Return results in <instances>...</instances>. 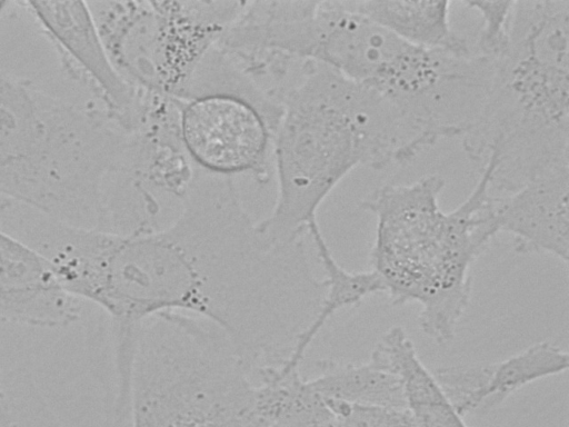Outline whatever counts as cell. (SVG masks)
<instances>
[{
    "label": "cell",
    "instance_id": "cell-19",
    "mask_svg": "<svg viewBox=\"0 0 569 427\" xmlns=\"http://www.w3.org/2000/svg\"><path fill=\"white\" fill-rule=\"evenodd\" d=\"M462 4L481 18L475 51L496 58L507 43L515 1H466Z\"/></svg>",
    "mask_w": 569,
    "mask_h": 427
},
{
    "label": "cell",
    "instance_id": "cell-18",
    "mask_svg": "<svg viewBox=\"0 0 569 427\" xmlns=\"http://www.w3.org/2000/svg\"><path fill=\"white\" fill-rule=\"evenodd\" d=\"M0 427H64L26 367H0Z\"/></svg>",
    "mask_w": 569,
    "mask_h": 427
},
{
    "label": "cell",
    "instance_id": "cell-2",
    "mask_svg": "<svg viewBox=\"0 0 569 427\" xmlns=\"http://www.w3.org/2000/svg\"><path fill=\"white\" fill-rule=\"evenodd\" d=\"M276 97V199L257 221L274 244L307 238L322 202L356 168L408 165L437 142L387 99L319 62L296 60Z\"/></svg>",
    "mask_w": 569,
    "mask_h": 427
},
{
    "label": "cell",
    "instance_id": "cell-3",
    "mask_svg": "<svg viewBox=\"0 0 569 427\" xmlns=\"http://www.w3.org/2000/svg\"><path fill=\"white\" fill-rule=\"evenodd\" d=\"M461 140L493 195L569 169V0L515 1L488 98Z\"/></svg>",
    "mask_w": 569,
    "mask_h": 427
},
{
    "label": "cell",
    "instance_id": "cell-16",
    "mask_svg": "<svg viewBox=\"0 0 569 427\" xmlns=\"http://www.w3.org/2000/svg\"><path fill=\"white\" fill-rule=\"evenodd\" d=\"M316 366L317 375L308 379L327 398L351 405L407 408L399 377L372 357L362 364L322 359Z\"/></svg>",
    "mask_w": 569,
    "mask_h": 427
},
{
    "label": "cell",
    "instance_id": "cell-15",
    "mask_svg": "<svg viewBox=\"0 0 569 427\" xmlns=\"http://www.w3.org/2000/svg\"><path fill=\"white\" fill-rule=\"evenodd\" d=\"M568 367V352L549 341L533 344L500 361L475 364L473 413L490 410L526 385Z\"/></svg>",
    "mask_w": 569,
    "mask_h": 427
},
{
    "label": "cell",
    "instance_id": "cell-22",
    "mask_svg": "<svg viewBox=\"0 0 569 427\" xmlns=\"http://www.w3.org/2000/svg\"><path fill=\"white\" fill-rule=\"evenodd\" d=\"M483 427H501V426H483Z\"/></svg>",
    "mask_w": 569,
    "mask_h": 427
},
{
    "label": "cell",
    "instance_id": "cell-7",
    "mask_svg": "<svg viewBox=\"0 0 569 427\" xmlns=\"http://www.w3.org/2000/svg\"><path fill=\"white\" fill-rule=\"evenodd\" d=\"M256 379L232 345L198 325H172L138 344L131 427H267L254 409Z\"/></svg>",
    "mask_w": 569,
    "mask_h": 427
},
{
    "label": "cell",
    "instance_id": "cell-21",
    "mask_svg": "<svg viewBox=\"0 0 569 427\" xmlns=\"http://www.w3.org/2000/svg\"><path fill=\"white\" fill-rule=\"evenodd\" d=\"M12 4V2L0 1V17L7 12L8 8Z\"/></svg>",
    "mask_w": 569,
    "mask_h": 427
},
{
    "label": "cell",
    "instance_id": "cell-6",
    "mask_svg": "<svg viewBox=\"0 0 569 427\" xmlns=\"http://www.w3.org/2000/svg\"><path fill=\"white\" fill-rule=\"evenodd\" d=\"M445 179L427 175L386 183L361 207L376 217L372 269L395 305L417 302L421 330L438 345L450 342L471 298V267L499 234L488 179L443 211Z\"/></svg>",
    "mask_w": 569,
    "mask_h": 427
},
{
    "label": "cell",
    "instance_id": "cell-1",
    "mask_svg": "<svg viewBox=\"0 0 569 427\" xmlns=\"http://www.w3.org/2000/svg\"><path fill=\"white\" fill-rule=\"evenodd\" d=\"M52 267L70 296L107 318L116 352L134 350L149 318L179 312L219 328L252 369L290 356L325 292L306 239L269 241L236 180L199 171L164 226L132 234L71 227Z\"/></svg>",
    "mask_w": 569,
    "mask_h": 427
},
{
    "label": "cell",
    "instance_id": "cell-11",
    "mask_svg": "<svg viewBox=\"0 0 569 427\" xmlns=\"http://www.w3.org/2000/svg\"><path fill=\"white\" fill-rule=\"evenodd\" d=\"M82 304L38 252L0 229V324L64 328L80 319Z\"/></svg>",
    "mask_w": 569,
    "mask_h": 427
},
{
    "label": "cell",
    "instance_id": "cell-4",
    "mask_svg": "<svg viewBox=\"0 0 569 427\" xmlns=\"http://www.w3.org/2000/svg\"><path fill=\"white\" fill-rule=\"evenodd\" d=\"M129 149V131L97 103L0 69V199L102 230L107 186Z\"/></svg>",
    "mask_w": 569,
    "mask_h": 427
},
{
    "label": "cell",
    "instance_id": "cell-9",
    "mask_svg": "<svg viewBox=\"0 0 569 427\" xmlns=\"http://www.w3.org/2000/svg\"><path fill=\"white\" fill-rule=\"evenodd\" d=\"M182 147L196 171L264 185L272 175L281 107L276 96L217 46L178 100Z\"/></svg>",
    "mask_w": 569,
    "mask_h": 427
},
{
    "label": "cell",
    "instance_id": "cell-5",
    "mask_svg": "<svg viewBox=\"0 0 569 427\" xmlns=\"http://www.w3.org/2000/svg\"><path fill=\"white\" fill-rule=\"evenodd\" d=\"M287 49L380 95L437 141L461 138L472 127L493 76V59L410 44L355 11L348 0L301 1Z\"/></svg>",
    "mask_w": 569,
    "mask_h": 427
},
{
    "label": "cell",
    "instance_id": "cell-8",
    "mask_svg": "<svg viewBox=\"0 0 569 427\" xmlns=\"http://www.w3.org/2000/svg\"><path fill=\"white\" fill-rule=\"evenodd\" d=\"M247 1H89L109 59L136 92L182 99Z\"/></svg>",
    "mask_w": 569,
    "mask_h": 427
},
{
    "label": "cell",
    "instance_id": "cell-10",
    "mask_svg": "<svg viewBox=\"0 0 569 427\" xmlns=\"http://www.w3.org/2000/svg\"><path fill=\"white\" fill-rule=\"evenodd\" d=\"M28 13L53 47L62 71L126 130H130L140 95L113 68L87 2L22 1Z\"/></svg>",
    "mask_w": 569,
    "mask_h": 427
},
{
    "label": "cell",
    "instance_id": "cell-12",
    "mask_svg": "<svg viewBox=\"0 0 569 427\" xmlns=\"http://www.w3.org/2000/svg\"><path fill=\"white\" fill-rule=\"evenodd\" d=\"M569 169L538 178L506 195H492L499 232L519 254H549L569 260Z\"/></svg>",
    "mask_w": 569,
    "mask_h": 427
},
{
    "label": "cell",
    "instance_id": "cell-13",
    "mask_svg": "<svg viewBox=\"0 0 569 427\" xmlns=\"http://www.w3.org/2000/svg\"><path fill=\"white\" fill-rule=\"evenodd\" d=\"M358 13L419 48L468 54L475 51L450 24L449 1L348 0Z\"/></svg>",
    "mask_w": 569,
    "mask_h": 427
},
{
    "label": "cell",
    "instance_id": "cell-17",
    "mask_svg": "<svg viewBox=\"0 0 569 427\" xmlns=\"http://www.w3.org/2000/svg\"><path fill=\"white\" fill-rule=\"evenodd\" d=\"M389 361L402 384L407 409L418 427H468L442 391L433 373L420 360L411 340L395 344Z\"/></svg>",
    "mask_w": 569,
    "mask_h": 427
},
{
    "label": "cell",
    "instance_id": "cell-14",
    "mask_svg": "<svg viewBox=\"0 0 569 427\" xmlns=\"http://www.w3.org/2000/svg\"><path fill=\"white\" fill-rule=\"evenodd\" d=\"M308 238L323 270L325 294L316 318L300 336L289 358L280 366L282 369L301 367L315 338L339 310L356 306L369 296L386 294L385 284L377 271H349L336 260L318 221L309 226Z\"/></svg>",
    "mask_w": 569,
    "mask_h": 427
},
{
    "label": "cell",
    "instance_id": "cell-20",
    "mask_svg": "<svg viewBox=\"0 0 569 427\" xmlns=\"http://www.w3.org/2000/svg\"><path fill=\"white\" fill-rule=\"evenodd\" d=\"M327 399L339 417V427H418L407 408L351 405Z\"/></svg>",
    "mask_w": 569,
    "mask_h": 427
}]
</instances>
